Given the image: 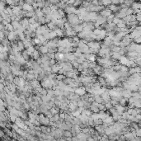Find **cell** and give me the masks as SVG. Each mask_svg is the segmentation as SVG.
I'll list each match as a JSON object with an SVG mask.
<instances>
[{"instance_id": "obj_44", "label": "cell", "mask_w": 141, "mask_h": 141, "mask_svg": "<svg viewBox=\"0 0 141 141\" xmlns=\"http://www.w3.org/2000/svg\"><path fill=\"white\" fill-rule=\"evenodd\" d=\"M47 55H48V56H49L51 59H55V52H52V53L49 52Z\"/></svg>"}, {"instance_id": "obj_23", "label": "cell", "mask_w": 141, "mask_h": 141, "mask_svg": "<svg viewBox=\"0 0 141 141\" xmlns=\"http://www.w3.org/2000/svg\"><path fill=\"white\" fill-rule=\"evenodd\" d=\"M94 100H95V102H97L98 103L104 102L102 98V95H94Z\"/></svg>"}, {"instance_id": "obj_29", "label": "cell", "mask_w": 141, "mask_h": 141, "mask_svg": "<svg viewBox=\"0 0 141 141\" xmlns=\"http://www.w3.org/2000/svg\"><path fill=\"white\" fill-rule=\"evenodd\" d=\"M33 41L35 42V45H38V46H41V45H43V42H42L39 38H37V37H35V38L33 39Z\"/></svg>"}, {"instance_id": "obj_18", "label": "cell", "mask_w": 141, "mask_h": 141, "mask_svg": "<svg viewBox=\"0 0 141 141\" xmlns=\"http://www.w3.org/2000/svg\"><path fill=\"white\" fill-rule=\"evenodd\" d=\"M110 116L109 112H106V111H99V117L100 119L104 120L105 118H106L107 116Z\"/></svg>"}, {"instance_id": "obj_19", "label": "cell", "mask_w": 141, "mask_h": 141, "mask_svg": "<svg viewBox=\"0 0 141 141\" xmlns=\"http://www.w3.org/2000/svg\"><path fill=\"white\" fill-rule=\"evenodd\" d=\"M40 52L39 51V50L35 49V51H34L33 54H32V55H31L32 59H33L34 60H37V59H38L40 57Z\"/></svg>"}, {"instance_id": "obj_7", "label": "cell", "mask_w": 141, "mask_h": 141, "mask_svg": "<svg viewBox=\"0 0 141 141\" xmlns=\"http://www.w3.org/2000/svg\"><path fill=\"white\" fill-rule=\"evenodd\" d=\"M85 55V57L87 59V60H89L90 62L92 61H96L97 60V56H96V54H84Z\"/></svg>"}, {"instance_id": "obj_37", "label": "cell", "mask_w": 141, "mask_h": 141, "mask_svg": "<svg viewBox=\"0 0 141 141\" xmlns=\"http://www.w3.org/2000/svg\"><path fill=\"white\" fill-rule=\"evenodd\" d=\"M66 78V76L64 74H59L58 75H56V79H58L59 81H63Z\"/></svg>"}, {"instance_id": "obj_54", "label": "cell", "mask_w": 141, "mask_h": 141, "mask_svg": "<svg viewBox=\"0 0 141 141\" xmlns=\"http://www.w3.org/2000/svg\"><path fill=\"white\" fill-rule=\"evenodd\" d=\"M58 1H61V0H58Z\"/></svg>"}, {"instance_id": "obj_33", "label": "cell", "mask_w": 141, "mask_h": 141, "mask_svg": "<svg viewBox=\"0 0 141 141\" xmlns=\"http://www.w3.org/2000/svg\"><path fill=\"white\" fill-rule=\"evenodd\" d=\"M123 21V19L121 18H119L118 17H115L114 19H113V22H114L115 24H116V26H117V24H119L120 22H121Z\"/></svg>"}, {"instance_id": "obj_26", "label": "cell", "mask_w": 141, "mask_h": 141, "mask_svg": "<svg viewBox=\"0 0 141 141\" xmlns=\"http://www.w3.org/2000/svg\"><path fill=\"white\" fill-rule=\"evenodd\" d=\"M109 8L111 9L112 12H118V10L120 9V8L118 7V6H116V4H110L109 5Z\"/></svg>"}, {"instance_id": "obj_41", "label": "cell", "mask_w": 141, "mask_h": 141, "mask_svg": "<svg viewBox=\"0 0 141 141\" xmlns=\"http://www.w3.org/2000/svg\"><path fill=\"white\" fill-rule=\"evenodd\" d=\"M105 106H106V109H108V110H110L111 108H112L113 106V105L111 104V102H106V103H105Z\"/></svg>"}, {"instance_id": "obj_1", "label": "cell", "mask_w": 141, "mask_h": 141, "mask_svg": "<svg viewBox=\"0 0 141 141\" xmlns=\"http://www.w3.org/2000/svg\"><path fill=\"white\" fill-rule=\"evenodd\" d=\"M75 92L76 94H78V95H79L80 97L83 96V95H85L86 92H87V90H86V87H78L75 88Z\"/></svg>"}, {"instance_id": "obj_32", "label": "cell", "mask_w": 141, "mask_h": 141, "mask_svg": "<svg viewBox=\"0 0 141 141\" xmlns=\"http://www.w3.org/2000/svg\"><path fill=\"white\" fill-rule=\"evenodd\" d=\"M103 124V120L102 119H97V120H94V125H102Z\"/></svg>"}, {"instance_id": "obj_12", "label": "cell", "mask_w": 141, "mask_h": 141, "mask_svg": "<svg viewBox=\"0 0 141 141\" xmlns=\"http://www.w3.org/2000/svg\"><path fill=\"white\" fill-rule=\"evenodd\" d=\"M111 12H112V11H111L110 8L102 9V10L101 11V15L103 16V17H108L111 14Z\"/></svg>"}, {"instance_id": "obj_39", "label": "cell", "mask_w": 141, "mask_h": 141, "mask_svg": "<svg viewBox=\"0 0 141 141\" xmlns=\"http://www.w3.org/2000/svg\"><path fill=\"white\" fill-rule=\"evenodd\" d=\"M48 90V94H49L51 97H55V89L53 88H50V89H47Z\"/></svg>"}, {"instance_id": "obj_30", "label": "cell", "mask_w": 141, "mask_h": 141, "mask_svg": "<svg viewBox=\"0 0 141 141\" xmlns=\"http://www.w3.org/2000/svg\"><path fill=\"white\" fill-rule=\"evenodd\" d=\"M22 57H23L24 59H25L27 61L28 60V59H29V57H30V55H29V54H28V53H27V50H26V51H25V50H24V51H22Z\"/></svg>"}, {"instance_id": "obj_53", "label": "cell", "mask_w": 141, "mask_h": 141, "mask_svg": "<svg viewBox=\"0 0 141 141\" xmlns=\"http://www.w3.org/2000/svg\"><path fill=\"white\" fill-rule=\"evenodd\" d=\"M139 93H140V95H141V91H139Z\"/></svg>"}, {"instance_id": "obj_6", "label": "cell", "mask_w": 141, "mask_h": 141, "mask_svg": "<svg viewBox=\"0 0 141 141\" xmlns=\"http://www.w3.org/2000/svg\"><path fill=\"white\" fill-rule=\"evenodd\" d=\"M39 51L40 52V54L42 55H47L49 53V47L47 45H41V46L39 47Z\"/></svg>"}, {"instance_id": "obj_5", "label": "cell", "mask_w": 141, "mask_h": 141, "mask_svg": "<svg viewBox=\"0 0 141 141\" xmlns=\"http://www.w3.org/2000/svg\"><path fill=\"white\" fill-rule=\"evenodd\" d=\"M129 62V57H128V56L122 55L121 59H120V64H122V65H126L128 67Z\"/></svg>"}, {"instance_id": "obj_21", "label": "cell", "mask_w": 141, "mask_h": 141, "mask_svg": "<svg viewBox=\"0 0 141 141\" xmlns=\"http://www.w3.org/2000/svg\"><path fill=\"white\" fill-rule=\"evenodd\" d=\"M55 37H57V34H56L55 31H51L49 35H48V39H49V40H53V39H55Z\"/></svg>"}, {"instance_id": "obj_31", "label": "cell", "mask_w": 141, "mask_h": 141, "mask_svg": "<svg viewBox=\"0 0 141 141\" xmlns=\"http://www.w3.org/2000/svg\"><path fill=\"white\" fill-rule=\"evenodd\" d=\"M82 114L86 115V116H91L92 114V111H91V110H88V109H84L83 111H82Z\"/></svg>"}, {"instance_id": "obj_22", "label": "cell", "mask_w": 141, "mask_h": 141, "mask_svg": "<svg viewBox=\"0 0 141 141\" xmlns=\"http://www.w3.org/2000/svg\"><path fill=\"white\" fill-rule=\"evenodd\" d=\"M11 23L12 24V26H13V27H14V30H17V29L19 28V27H21V22H19L18 21H17V20H15V21H12Z\"/></svg>"}, {"instance_id": "obj_27", "label": "cell", "mask_w": 141, "mask_h": 141, "mask_svg": "<svg viewBox=\"0 0 141 141\" xmlns=\"http://www.w3.org/2000/svg\"><path fill=\"white\" fill-rule=\"evenodd\" d=\"M26 79H27V81L34 80V79H35V74H30V73H28V74H27V77H26Z\"/></svg>"}, {"instance_id": "obj_2", "label": "cell", "mask_w": 141, "mask_h": 141, "mask_svg": "<svg viewBox=\"0 0 141 141\" xmlns=\"http://www.w3.org/2000/svg\"><path fill=\"white\" fill-rule=\"evenodd\" d=\"M7 37H8V39L12 42V41H15L16 39L18 37V35H17V33L15 31H9V33H8V35H7Z\"/></svg>"}, {"instance_id": "obj_34", "label": "cell", "mask_w": 141, "mask_h": 141, "mask_svg": "<svg viewBox=\"0 0 141 141\" xmlns=\"http://www.w3.org/2000/svg\"><path fill=\"white\" fill-rule=\"evenodd\" d=\"M18 38L20 40H26V34L24 32H21V33L18 34Z\"/></svg>"}, {"instance_id": "obj_52", "label": "cell", "mask_w": 141, "mask_h": 141, "mask_svg": "<svg viewBox=\"0 0 141 141\" xmlns=\"http://www.w3.org/2000/svg\"><path fill=\"white\" fill-rule=\"evenodd\" d=\"M111 3L114 4H120V0H111Z\"/></svg>"}, {"instance_id": "obj_36", "label": "cell", "mask_w": 141, "mask_h": 141, "mask_svg": "<svg viewBox=\"0 0 141 141\" xmlns=\"http://www.w3.org/2000/svg\"><path fill=\"white\" fill-rule=\"evenodd\" d=\"M89 63H90V61L89 60H85L83 63H82V67H83L84 69H89Z\"/></svg>"}, {"instance_id": "obj_20", "label": "cell", "mask_w": 141, "mask_h": 141, "mask_svg": "<svg viewBox=\"0 0 141 141\" xmlns=\"http://www.w3.org/2000/svg\"><path fill=\"white\" fill-rule=\"evenodd\" d=\"M17 43V45H18V48H19V50H20V51H21V52H22V51H24V49L26 48L25 45H24V43H23V41L19 40Z\"/></svg>"}, {"instance_id": "obj_24", "label": "cell", "mask_w": 141, "mask_h": 141, "mask_svg": "<svg viewBox=\"0 0 141 141\" xmlns=\"http://www.w3.org/2000/svg\"><path fill=\"white\" fill-rule=\"evenodd\" d=\"M23 43H24V45H25L26 48H28V47L33 45V44H32V40H28V39H26L25 40H23Z\"/></svg>"}, {"instance_id": "obj_48", "label": "cell", "mask_w": 141, "mask_h": 141, "mask_svg": "<svg viewBox=\"0 0 141 141\" xmlns=\"http://www.w3.org/2000/svg\"><path fill=\"white\" fill-rule=\"evenodd\" d=\"M64 49H65V47L64 46H58V51L59 52H64Z\"/></svg>"}, {"instance_id": "obj_40", "label": "cell", "mask_w": 141, "mask_h": 141, "mask_svg": "<svg viewBox=\"0 0 141 141\" xmlns=\"http://www.w3.org/2000/svg\"><path fill=\"white\" fill-rule=\"evenodd\" d=\"M94 125H94V120L90 116V117L88 118V126L92 127V126H94Z\"/></svg>"}, {"instance_id": "obj_13", "label": "cell", "mask_w": 141, "mask_h": 141, "mask_svg": "<svg viewBox=\"0 0 141 141\" xmlns=\"http://www.w3.org/2000/svg\"><path fill=\"white\" fill-rule=\"evenodd\" d=\"M30 84L32 86V87H33L34 89H36L38 87L41 86V83H40L39 80H37V79H34V80L32 81H30Z\"/></svg>"}, {"instance_id": "obj_49", "label": "cell", "mask_w": 141, "mask_h": 141, "mask_svg": "<svg viewBox=\"0 0 141 141\" xmlns=\"http://www.w3.org/2000/svg\"><path fill=\"white\" fill-rule=\"evenodd\" d=\"M21 118H22V119H23L24 121H26V120H27V114H26V113L24 112L23 114H22V116H21Z\"/></svg>"}, {"instance_id": "obj_8", "label": "cell", "mask_w": 141, "mask_h": 141, "mask_svg": "<svg viewBox=\"0 0 141 141\" xmlns=\"http://www.w3.org/2000/svg\"><path fill=\"white\" fill-rule=\"evenodd\" d=\"M115 108L116 109V111H118V113H119L120 115H122V113L125 111V108L124 106H122L121 104H120V103H118V104H116V106H115Z\"/></svg>"}, {"instance_id": "obj_45", "label": "cell", "mask_w": 141, "mask_h": 141, "mask_svg": "<svg viewBox=\"0 0 141 141\" xmlns=\"http://www.w3.org/2000/svg\"><path fill=\"white\" fill-rule=\"evenodd\" d=\"M134 42H135L136 44H141V36H139V37H137V38H135V39H134Z\"/></svg>"}, {"instance_id": "obj_16", "label": "cell", "mask_w": 141, "mask_h": 141, "mask_svg": "<svg viewBox=\"0 0 141 141\" xmlns=\"http://www.w3.org/2000/svg\"><path fill=\"white\" fill-rule=\"evenodd\" d=\"M122 55L120 52H111V59H116V60H120Z\"/></svg>"}, {"instance_id": "obj_14", "label": "cell", "mask_w": 141, "mask_h": 141, "mask_svg": "<svg viewBox=\"0 0 141 141\" xmlns=\"http://www.w3.org/2000/svg\"><path fill=\"white\" fill-rule=\"evenodd\" d=\"M103 44H105V45H106V46H111V45H113V43H112V39L111 38H110L109 36H107L106 35V38L103 40Z\"/></svg>"}, {"instance_id": "obj_35", "label": "cell", "mask_w": 141, "mask_h": 141, "mask_svg": "<svg viewBox=\"0 0 141 141\" xmlns=\"http://www.w3.org/2000/svg\"><path fill=\"white\" fill-rule=\"evenodd\" d=\"M64 137H73V134L70 130H64Z\"/></svg>"}, {"instance_id": "obj_43", "label": "cell", "mask_w": 141, "mask_h": 141, "mask_svg": "<svg viewBox=\"0 0 141 141\" xmlns=\"http://www.w3.org/2000/svg\"><path fill=\"white\" fill-rule=\"evenodd\" d=\"M97 65V63L95 61H92V62L89 63V68L90 69H94V68L96 67Z\"/></svg>"}, {"instance_id": "obj_17", "label": "cell", "mask_w": 141, "mask_h": 141, "mask_svg": "<svg viewBox=\"0 0 141 141\" xmlns=\"http://www.w3.org/2000/svg\"><path fill=\"white\" fill-rule=\"evenodd\" d=\"M21 24L23 27H25L26 29H27L30 26V22H29V19H27V18H23L21 20Z\"/></svg>"}, {"instance_id": "obj_4", "label": "cell", "mask_w": 141, "mask_h": 141, "mask_svg": "<svg viewBox=\"0 0 141 141\" xmlns=\"http://www.w3.org/2000/svg\"><path fill=\"white\" fill-rule=\"evenodd\" d=\"M76 10L77 9L75 8L74 6H72V5H69V6H67V7L64 8V11L67 14H73V13H75Z\"/></svg>"}, {"instance_id": "obj_3", "label": "cell", "mask_w": 141, "mask_h": 141, "mask_svg": "<svg viewBox=\"0 0 141 141\" xmlns=\"http://www.w3.org/2000/svg\"><path fill=\"white\" fill-rule=\"evenodd\" d=\"M75 59H77V58H76V56L74 55V54L73 52H69V53L65 54V60L66 61H70V62H72V61L75 60Z\"/></svg>"}, {"instance_id": "obj_42", "label": "cell", "mask_w": 141, "mask_h": 141, "mask_svg": "<svg viewBox=\"0 0 141 141\" xmlns=\"http://www.w3.org/2000/svg\"><path fill=\"white\" fill-rule=\"evenodd\" d=\"M101 31H102L101 27H98V28H95L93 30V33L96 34L97 35H98L100 34V32H101Z\"/></svg>"}, {"instance_id": "obj_25", "label": "cell", "mask_w": 141, "mask_h": 141, "mask_svg": "<svg viewBox=\"0 0 141 141\" xmlns=\"http://www.w3.org/2000/svg\"><path fill=\"white\" fill-rule=\"evenodd\" d=\"M17 117H18V116H17L16 115L11 114V113H10V114H9V116H8L9 121H10V122H12V123H15V121H17Z\"/></svg>"}, {"instance_id": "obj_50", "label": "cell", "mask_w": 141, "mask_h": 141, "mask_svg": "<svg viewBox=\"0 0 141 141\" xmlns=\"http://www.w3.org/2000/svg\"><path fill=\"white\" fill-rule=\"evenodd\" d=\"M25 2L29 4H33V3L35 2V0H26Z\"/></svg>"}, {"instance_id": "obj_38", "label": "cell", "mask_w": 141, "mask_h": 141, "mask_svg": "<svg viewBox=\"0 0 141 141\" xmlns=\"http://www.w3.org/2000/svg\"><path fill=\"white\" fill-rule=\"evenodd\" d=\"M127 101H128V100L126 99V98H122L121 100H120L119 103H120V104H121V105H122V106H125V105H126V103H127Z\"/></svg>"}, {"instance_id": "obj_10", "label": "cell", "mask_w": 141, "mask_h": 141, "mask_svg": "<svg viewBox=\"0 0 141 141\" xmlns=\"http://www.w3.org/2000/svg\"><path fill=\"white\" fill-rule=\"evenodd\" d=\"M22 9L25 11H27V12H31V11H34V8L33 6H31V4H29L27 3H25L24 5L22 6Z\"/></svg>"}, {"instance_id": "obj_11", "label": "cell", "mask_w": 141, "mask_h": 141, "mask_svg": "<svg viewBox=\"0 0 141 141\" xmlns=\"http://www.w3.org/2000/svg\"><path fill=\"white\" fill-rule=\"evenodd\" d=\"M55 31L56 34H57V36L59 37V38L63 37L64 34H65V30H64V29H62V28H59V27L56 28Z\"/></svg>"}, {"instance_id": "obj_15", "label": "cell", "mask_w": 141, "mask_h": 141, "mask_svg": "<svg viewBox=\"0 0 141 141\" xmlns=\"http://www.w3.org/2000/svg\"><path fill=\"white\" fill-rule=\"evenodd\" d=\"M74 30L77 33H80L83 31V26L82 24H78V25H75L74 26Z\"/></svg>"}, {"instance_id": "obj_9", "label": "cell", "mask_w": 141, "mask_h": 141, "mask_svg": "<svg viewBox=\"0 0 141 141\" xmlns=\"http://www.w3.org/2000/svg\"><path fill=\"white\" fill-rule=\"evenodd\" d=\"M114 121H115V120L113 119V117L111 116H107V117L105 118V119L103 120V123H106V124H107L108 125H113L114 124Z\"/></svg>"}, {"instance_id": "obj_47", "label": "cell", "mask_w": 141, "mask_h": 141, "mask_svg": "<svg viewBox=\"0 0 141 141\" xmlns=\"http://www.w3.org/2000/svg\"><path fill=\"white\" fill-rule=\"evenodd\" d=\"M135 132H136V134H137V136H139V137H141V128H139V129H135Z\"/></svg>"}, {"instance_id": "obj_28", "label": "cell", "mask_w": 141, "mask_h": 141, "mask_svg": "<svg viewBox=\"0 0 141 141\" xmlns=\"http://www.w3.org/2000/svg\"><path fill=\"white\" fill-rule=\"evenodd\" d=\"M35 51V48L33 46V45H31V46H30V47H28V48H27V53H28L29 55H30V56L32 55V54H33V52Z\"/></svg>"}, {"instance_id": "obj_46", "label": "cell", "mask_w": 141, "mask_h": 141, "mask_svg": "<svg viewBox=\"0 0 141 141\" xmlns=\"http://www.w3.org/2000/svg\"><path fill=\"white\" fill-rule=\"evenodd\" d=\"M56 59H50V64H51V66L52 65H54V64H56Z\"/></svg>"}, {"instance_id": "obj_51", "label": "cell", "mask_w": 141, "mask_h": 141, "mask_svg": "<svg viewBox=\"0 0 141 141\" xmlns=\"http://www.w3.org/2000/svg\"><path fill=\"white\" fill-rule=\"evenodd\" d=\"M4 133H5V132H4V130H1V131H0V137H1V138H4V136H5Z\"/></svg>"}]
</instances>
